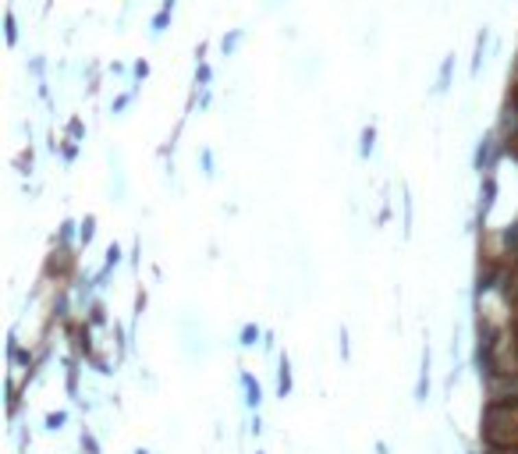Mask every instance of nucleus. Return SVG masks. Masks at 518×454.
<instances>
[{
    "instance_id": "7ed1b4c3",
    "label": "nucleus",
    "mask_w": 518,
    "mask_h": 454,
    "mask_svg": "<svg viewBox=\"0 0 518 454\" xmlns=\"http://www.w3.org/2000/svg\"><path fill=\"white\" fill-rule=\"evenodd\" d=\"M245 387H248V405H259V383H252V377H245Z\"/></svg>"
},
{
    "instance_id": "39448f33",
    "label": "nucleus",
    "mask_w": 518,
    "mask_h": 454,
    "mask_svg": "<svg viewBox=\"0 0 518 454\" xmlns=\"http://www.w3.org/2000/svg\"><path fill=\"white\" fill-rule=\"evenodd\" d=\"M242 337H245L242 344H256V337H259V330H256V326H245V334H242Z\"/></svg>"
},
{
    "instance_id": "423d86ee",
    "label": "nucleus",
    "mask_w": 518,
    "mask_h": 454,
    "mask_svg": "<svg viewBox=\"0 0 518 454\" xmlns=\"http://www.w3.org/2000/svg\"><path fill=\"white\" fill-rule=\"evenodd\" d=\"M369 150H373V128H366V132H362V153L369 156Z\"/></svg>"
},
{
    "instance_id": "f257e3e1",
    "label": "nucleus",
    "mask_w": 518,
    "mask_h": 454,
    "mask_svg": "<svg viewBox=\"0 0 518 454\" xmlns=\"http://www.w3.org/2000/svg\"><path fill=\"white\" fill-rule=\"evenodd\" d=\"M486 440H490V444H497V447L515 444V440H518V422L508 416V411L493 408L490 416H486Z\"/></svg>"
},
{
    "instance_id": "20e7f679",
    "label": "nucleus",
    "mask_w": 518,
    "mask_h": 454,
    "mask_svg": "<svg viewBox=\"0 0 518 454\" xmlns=\"http://www.w3.org/2000/svg\"><path fill=\"white\" fill-rule=\"evenodd\" d=\"M287 387H292V377H287V362L281 366V394H287Z\"/></svg>"
},
{
    "instance_id": "6e6552de",
    "label": "nucleus",
    "mask_w": 518,
    "mask_h": 454,
    "mask_svg": "<svg viewBox=\"0 0 518 454\" xmlns=\"http://www.w3.org/2000/svg\"><path fill=\"white\" fill-rule=\"evenodd\" d=\"M504 241H508V245H515V241H518V224H515V227H511V231L504 235Z\"/></svg>"
},
{
    "instance_id": "f03ea898",
    "label": "nucleus",
    "mask_w": 518,
    "mask_h": 454,
    "mask_svg": "<svg viewBox=\"0 0 518 454\" xmlns=\"http://www.w3.org/2000/svg\"><path fill=\"white\" fill-rule=\"evenodd\" d=\"M451 68H454V57L444 60V68H440V86L437 89H447V82H451Z\"/></svg>"
},
{
    "instance_id": "0eeeda50",
    "label": "nucleus",
    "mask_w": 518,
    "mask_h": 454,
    "mask_svg": "<svg viewBox=\"0 0 518 454\" xmlns=\"http://www.w3.org/2000/svg\"><path fill=\"white\" fill-rule=\"evenodd\" d=\"M163 25H167V11H163V14H156V18H153V29H156V32H163Z\"/></svg>"
}]
</instances>
